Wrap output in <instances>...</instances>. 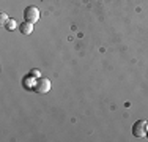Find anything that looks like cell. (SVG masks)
I'll return each instance as SVG.
<instances>
[{"instance_id": "6", "label": "cell", "mask_w": 148, "mask_h": 142, "mask_svg": "<svg viewBox=\"0 0 148 142\" xmlns=\"http://www.w3.org/2000/svg\"><path fill=\"white\" fill-rule=\"evenodd\" d=\"M30 77H33V79H40V77H41V71L40 70H32L30 71Z\"/></svg>"}, {"instance_id": "7", "label": "cell", "mask_w": 148, "mask_h": 142, "mask_svg": "<svg viewBox=\"0 0 148 142\" xmlns=\"http://www.w3.org/2000/svg\"><path fill=\"white\" fill-rule=\"evenodd\" d=\"M8 19H10V17L6 16V13H2V14H0V22H2V26H6Z\"/></svg>"}, {"instance_id": "1", "label": "cell", "mask_w": 148, "mask_h": 142, "mask_svg": "<svg viewBox=\"0 0 148 142\" xmlns=\"http://www.w3.org/2000/svg\"><path fill=\"white\" fill-rule=\"evenodd\" d=\"M147 131H148V123L145 120H139L132 125V134L136 137H145Z\"/></svg>"}, {"instance_id": "8", "label": "cell", "mask_w": 148, "mask_h": 142, "mask_svg": "<svg viewBox=\"0 0 148 142\" xmlns=\"http://www.w3.org/2000/svg\"><path fill=\"white\" fill-rule=\"evenodd\" d=\"M147 136H148V131H147Z\"/></svg>"}, {"instance_id": "2", "label": "cell", "mask_w": 148, "mask_h": 142, "mask_svg": "<svg viewBox=\"0 0 148 142\" xmlns=\"http://www.w3.org/2000/svg\"><path fill=\"white\" fill-rule=\"evenodd\" d=\"M24 17H25V21L30 24L38 22V19H40V10H38L36 6H27L25 11H24Z\"/></svg>"}, {"instance_id": "4", "label": "cell", "mask_w": 148, "mask_h": 142, "mask_svg": "<svg viewBox=\"0 0 148 142\" xmlns=\"http://www.w3.org/2000/svg\"><path fill=\"white\" fill-rule=\"evenodd\" d=\"M19 28H21V33H24V35H30L32 32H33V24H30V22H22L19 26Z\"/></svg>"}, {"instance_id": "5", "label": "cell", "mask_w": 148, "mask_h": 142, "mask_svg": "<svg viewBox=\"0 0 148 142\" xmlns=\"http://www.w3.org/2000/svg\"><path fill=\"white\" fill-rule=\"evenodd\" d=\"M16 27H17V22L14 19H8V22H6V26H5L6 30H14Z\"/></svg>"}, {"instance_id": "3", "label": "cell", "mask_w": 148, "mask_h": 142, "mask_svg": "<svg viewBox=\"0 0 148 142\" xmlns=\"http://www.w3.org/2000/svg\"><path fill=\"white\" fill-rule=\"evenodd\" d=\"M33 90L38 93H47L51 90V81L46 79V77H40L36 79V82L33 84Z\"/></svg>"}]
</instances>
